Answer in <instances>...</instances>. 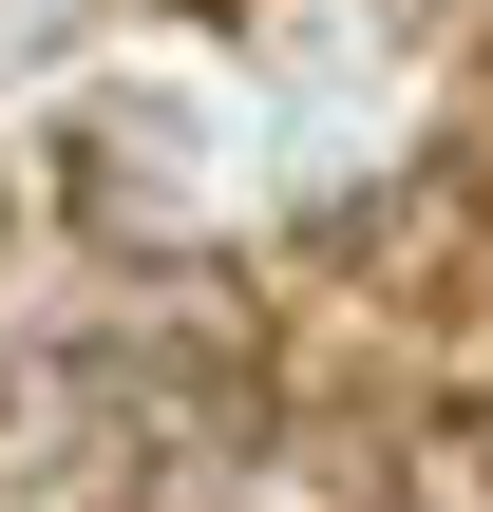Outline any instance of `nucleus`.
<instances>
[{
  "label": "nucleus",
  "mask_w": 493,
  "mask_h": 512,
  "mask_svg": "<svg viewBox=\"0 0 493 512\" xmlns=\"http://www.w3.org/2000/svg\"><path fill=\"white\" fill-rule=\"evenodd\" d=\"M361 475H380L399 512H493V418L475 399H399V418L361 437Z\"/></svg>",
  "instance_id": "nucleus-1"
}]
</instances>
